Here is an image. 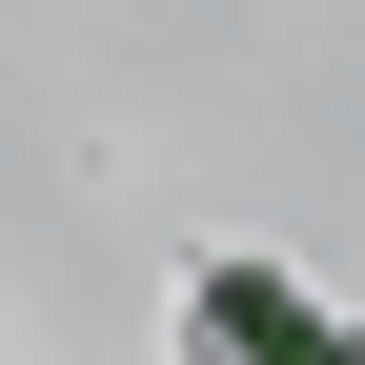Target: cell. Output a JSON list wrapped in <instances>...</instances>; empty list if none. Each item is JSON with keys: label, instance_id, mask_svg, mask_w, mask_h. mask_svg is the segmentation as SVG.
I'll use <instances>...</instances> for the list:
<instances>
[{"label": "cell", "instance_id": "obj_1", "mask_svg": "<svg viewBox=\"0 0 365 365\" xmlns=\"http://www.w3.org/2000/svg\"><path fill=\"white\" fill-rule=\"evenodd\" d=\"M182 365H345V325L284 284V264H203V304H182Z\"/></svg>", "mask_w": 365, "mask_h": 365}]
</instances>
